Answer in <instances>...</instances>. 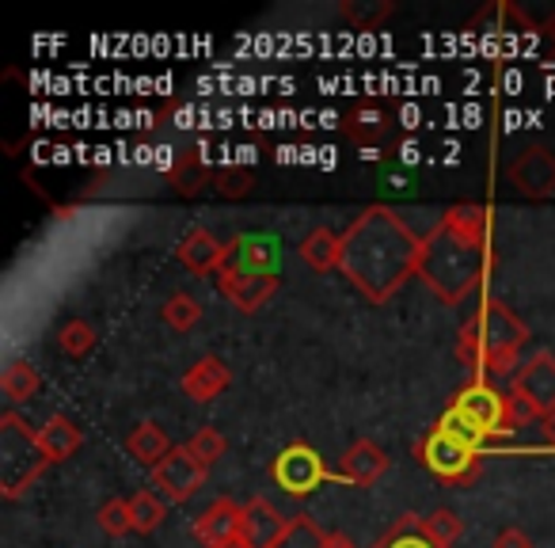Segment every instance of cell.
<instances>
[{
  "instance_id": "obj_3",
  "label": "cell",
  "mask_w": 555,
  "mask_h": 548,
  "mask_svg": "<svg viewBox=\"0 0 555 548\" xmlns=\"http://www.w3.org/2000/svg\"><path fill=\"white\" fill-rule=\"evenodd\" d=\"M525 343H529V324L517 313H509L499 297H483L479 313L456 335V355L476 370V378H483V370L506 378L517 366Z\"/></svg>"
},
{
  "instance_id": "obj_35",
  "label": "cell",
  "mask_w": 555,
  "mask_h": 548,
  "mask_svg": "<svg viewBox=\"0 0 555 548\" xmlns=\"http://www.w3.org/2000/svg\"><path fill=\"white\" fill-rule=\"evenodd\" d=\"M494 548H532L529 533H521L517 525H506V530H499V537H494Z\"/></svg>"
},
{
  "instance_id": "obj_19",
  "label": "cell",
  "mask_w": 555,
  "mask_h": 548,
  "mask_svg": "<svg viewBox=\"0 0 555 548\" xmlns=\"http://www.w3.org/2000/svg\"><path fill=\"white\" fill-rule=\"evenodd\" d=\"M80 442H85L80 426L73 423L69 416H62V411H57V416H50L47 423L39 426V446H42V454H47L50 464L69 461V457L80 449Z\"/></svg>"
},
{
  "instance_id": "obj_16",
  "label": "cell",
  "mask_w": 555,
  "mask_h": 548,
  "mask_svg": "<svg viewBox=\"0 0 555 548\" xmlns=\"http://www.w3.org/2000/svg\"><path fill=\"white\" fill-rule=\"evenodd\" d=\"M229 385H232V370L224 366V358H217V355L198 358V362L183 373V381H179V388H183L194 404L217 400Z\"/></svg>"
},
{
  "instance_id": "obj_30",
  "label": "cell",
  "mask_w": 555,
  "mask_h": 548,
  "mask_svg": "<svg viewBox=\"0 0 555 548\" xmlns=\"http://www.w3.org/2000/svg\"><path fill=\"white\" fill-rule=\"evenodd\" d=\"M95 328L88 324V320H80V317H73V320H65L62 328H57V347H62V355H69V358H85L88 351L95 347Z\"/></svg>"
},
{
  "instance_id": "obj_38",
  "label": "cell",
  "mask_w": 555,
  "mask_h": 548,
  "mask_svg": "<svg viewBox=\"0 0 555 548\" xmlns=\"http://www.w3.org/2000/svg\"><path fill=\"white\" fill-rule=\"evenodd\" d=\"M547 31H555V16H552V24H547Z\"/></svg>"
},
{
  "instance_id": "obj_37",
  "label": "cell",
  "mask_w": 555,
  "mask_h": 548,
  "mask_svg": "<svg viewBox=\"0 0 555 548\" xmlns=\"http://www.w3.org/2000/svg\"><path fill=\"white\" fill-rule=\"evenodd\" d=\"M332 548H358V545L347 537V533H332Z\"/></svg>"
},
{
  "instance_id": "obj_18",
  "label": "cell",
  "mask_w": 555,
  "mask_h": 548,
  "mask_svg": "<svg viewBox=\"0 0 555 548\" xmlns=\"http://www.w3.org/2000/svg\"><path fill=\"white\" fill-rule=\"evenodd\" d=\"M232 267L255 270V275H278L282 244L278 237H232Z\"/></svg>"
},
{
  "instance_id": "obj_31",
  "label": "cell",
  "mask_w": 555,
  "mask_h": 548,
  "mask_svg": "<svg viewBox=\"0 0 555 548\" xmlns=\"http://www.w3.org/2000/svg\"><path fill=\"white\" fill-rule=\"evenodd\" d=\"M186 449H191L206 469H214V464L229 454V438H224L217 426H198V431L191 434V442H186Z\"/></svg>"
},
{
  "instance_id": "obj_7",
  "label": "cell",
  "mask_w": 555,
  "mask_h": 548,
  "mask_svg": "<svg viewBox=\"0 0 555 548\" xmlns=\"http://www.w3.org/2000/svg\"><path fill=\"white\" fill-rule=\"evenodd\" d=\"M270 480L286 495H294V499H305V495L317 492L324 480H332V472H327L317 446H309V442H289V446L270 461Z\"/></svg>"
},
{
  "instance_id": "obj_6",
  "label": "cell",
  "mask_w": 555,
  "mask_h": 548,
  "mask_svg": "<svg viewBox=\"0 0 555 548\" xmlns=\"http://www.w3.org/2000/svg\"><path fill=\"white\" fill-rule=\"evenodd\" d=\"M415 457L423 469L434 472V476L449 480V484H468V480H476L479 461H483V449H472V446H464V442H456L453 434L430 426V431L418 438Z\"/></svg>"
},
{
  "instance_id": "obj_29",
  "label": "cell",
  "mask_w": 555,
  "mask_h": 548,
  "mask_svg": "<svg viewBox=\"0 0 555 548\" xmlns=\"http://www.w3.org/2000/svg\"><path fill=\"white\" fill-rule=\"evenodd\" d=\"M160 317L171 332H191V328L202 320V305L194 294H171L168 302L160 305Z\"/></svg>"
},
{
  "instance_id": "obj_36",
  "label": "cell",
  "mask_w": 555,
  "mask_h": 548,
  "mask_svg": "<svg viewBox=\"0 0 555 548\" xmlns=\"http://www.w3.org/2000/svg\"><path fill=\"white\" fill-rule=\"evenodd\" d=\"M540 434H544L547 446H555V411H552V416L540 419Z\"/></svg>"
},
{
  "instance_id": "obj_9",
  "label": "cell",
  "mask_w": 555,
  "mask_h": 548,
  "mask_svg": "<svg viewBox=\"0 0 555 548\" xmlns=\"http://www.w3.org/2000/svg\"><path fill=\"white\" fill-rule=\"evenodd\" d=\"M176 259L183 263V270H191L194 279L221 275L232 259V240H217L209 229L194 225V229H186L183 240L176 244Z\"/></svg>"
},
{
  "instance_id": "obj_34",
  "label": "cell",
  "mask_w": 555,
  "mask_h": 548,
  "mask_svg": "<svg viewBox=\"0 0 555 548\" xmlns=\"http://www.w3.org/2000/svg\"><path fill=\"white\" fill-rule=\"evenodd\" d=\"M95 522H100V530L107 533V537H122V533H133V518H130V499H107L100 507V514H95Z\"/></svg>"
},
{
  "instance_id": "obj_12",
  "label": "cell",
  "mask_w": 555,
  "mask_h": 548,
  "mask_svg": "<svg viewBox=\"0 0 555 548\" xmlns=\"http://www.w3.org/2000/svg\"><path fill=\"white\" fill-rule=\"evenodd\" d=\"M464 35H483V39H525V35H537V24L517 9L514 0H491L476 16L464 24Z\"/></svg>"
},
{
  "instance_id": "obj_23",
  "label": "cell",
  "mask_w": 555,
  "mask_h": 548,
  "mask_svg": "<svg viewBox=\"0 0 555 548\" xmlns=\"http://www.w3.org/2000/svg\"><path fill=\"white\" fill-rule=\"evenodd\" d=\"M42 388V378L39 370H35L31 362H24V358H16V362L4 366V373H0V393H4V400L16 408V404H27L35 400Z\"/></svg>"
},
{
  "instance_id": "obj_33",
  "label": "cell",
  "mask_w": 555,
  "mask_h": 548,
  "mask_svg": "<svg viewBox=\"0 0 555 548\" xmlns=\"http://www.w3.org/2000/svg\"><path fill=\"white\" fill-rule=\"evenodd\" d=\"M423 533L434 540V545H441V548H453L456 545V537L464 533V522L456 518V510H434V514H426L423 518Z\"/></svg>"
},
{
  "instance_id": "obj_25",
  "label": "cell",
  "mask_w": 555,
  "mask_h": 548,
  "mask_svg": "<svg viewBox=\"0 0 555 548\" xmlns=\"http://www.w3.org/2000/svg\"><path fill=\"white\" fill-rule=\"evenodd\" d=\"M339 16L354 31H377L392 16V0H339Z\"/></svg>"
},
{
  "instance_id": "obj_5",
  "label": "cell",
  "mask_w": 555,
  "mask_h": 548,
  "mask_svg": "<svg viewBox=\"0 0 555 548\" xmlns=\"http://www.w3.org/2000/svg\"><path fill=\"white\" fill-rule=\"evenodd\" d=\"M449 408H453L461 419H468L487 446H491L494 438H506V434L517 431L514 408H509V393H499V388L483 378H472L461 393H453Z\"/></svg>"
},
{
  "instance_id": "obj_11",
  "label": "cell",
  "mask_w": 555,
  "mask_h": 548,
  "mask_svg": "<svg viewBox=\"0 0 555 548\" xmlns=\"http://www.w3.org/2000/svg\"><path fill=\"white\" fill-rule=\"evenodd\" d=\"M509 393L521 396V400L537 411V419L552 416V411H555V355L537 351V355H532L529 362L517 370Z\"/></svg>"
},
{
  "instance_id": "obj_24",
  "label": "cell",
  "mask_w": 555,
  "mask_h": 548,
  "mask_svg": "<svg viewBox=\"0 0 555 548\" xmlns=\"http://www.w3.org/2000/svg\"><path fill=\"white\" fill-rule=\"evenodd\" d=\"M206 183H214V176H209L202 153H194V149L171 164V187H176V194H183V199H194Z\"/></svg>"
},
{
  "instance_id": "obj_13",
  "label": "cell",
  "mask_w": 555,
  "mask_h": 548,
  "mask_svg": "<svg viewBox=\"0 0 555 548\" xmlns=\"http://www.w3.org/2000/svg\"><path fill=\"white\" fill-rule=\"evenodd\" d=\"M509 183L532 202L552 199L555 194V153L547 145H529L514 164H509Z\"/></svg>"
},
{
  "instance_id": "obj_28",
  "label": "cell",
  "mask_w": 555,
  "mask_h": 548,
  "mask_svg": "<svg viewBox=\"0 0 555 548\" xmlns=\"http://www.w3.org/2000/svg\"><path fill=\"white\" fill-rule=\"evenodd\" d=\"M377 548H441V545H434V540L423 533V518L403 514L400 522L377 540Z\"/></svg>"
},
{
  "instance_id": "obj_2",
  "label": "cell",
  "mask_w": 555,
  "mask_h": 548,
  "mask_svg": "<svg viewBox=\"0 0 555 548\" xmlns=\"http://www.w3.org/2000/svg\"><path fill=\"white\" fill-rule=\"evenodd\" d=\"M494 209L479 202L449 206L430 232L423 237L415 279L438 297L441 305H464L479 290L491 270Z\"/></svg>"
},
{
  "instance_id": "obj_21",
  "label": "cell",
  "mask_w": 555,
  "mask_h": 548,
  "mask_svg": "<svg viewBox=\"0 0 555 548\" xmlns=\"http://www.w3.org/2000/svg\"><path fill=\"white\" fill-rule=\"evenodd\" d=\"M126 449H130V457L138 464H145V469H156V464H160L176 446L168 442V431H164L160 423L145 419V423H138L130 431V438H126Z\"/></svg>"
},
{
  "instance_id": "obj_1",
  "label": "cell",
  "mask_w": 555,
  "mask_h": 548,
  "mask_svg": "<svg viewBox=\"0 0 555 548\" xmlns=\"http://www.w3.org/2000/svg\"><path fill=\"white\" fill-rule=\"evenodd\" d=\"M418 255L423 237L392 206L377 202L343 229L339 275L370 305H388L418 275Z\"/></svg>"
},
{
  "instance_id": "obj_15",
  "label": "cell",
  "mask_w": 555,
  "mask_h": 548,
  "mask_svg": "<svg viewBox=\"0 0 555 548\" xmlns=\"http://www.w3.org/2000/svg\"><path fill=\"white\" fill-rule=\"evenodd\" d=\"M286 530H289V518L270 499H262V495H255L244 507V530H240L244 548H274Z\"/></svg>"
},
{
  "instance_id": "obj_32",
  "label": "cell",
  "mask_w": 555,
  "mask_h": 548,
  "mask_svg": "<svg viewBox=\"0 0 555 548\" xmlns=\"http://www.w3.org/2000/svg\"><path fill=\"white\" fill-rule=\"evenodd\" d=\"M214 187L224 199H247L255 191V171L244 168V164H224V168L214 171Z\"/></svg>"
},
{
  "instance_id": "obj_8",
  "label": "cell",
  "mask_w": 555,
  "mask_h": 548,
  "mask_svg": "<svg viewBox=\"0 0 555 548\" xmlns=\"http://www.w3.org/2000/svg\"><path fill=\"white\" fill-rule=\"evenodd\" d=\"M206 464L198 461V457L191 454L186 446H176L168 457H164L160 464L153 469V484H156V492L164 495L168 502H191L194 495H198V487L206 484Z\"/></svg>"
},
{
  "instance_id": "obj_26",
  "label": "cell",
  "mask_w": 555,
  "mask_h": 548,
  "mask_svg": "<svg viewBox=\"0 0 555 548\" xmlns=\"http://www.w3.org/2000/svg\"><path fill=\"white\" fill-rule=\"evenodd\" d=\"M130 518H133V533H153L168 518V499L160 492L141 487V492L130 495Z\"/></svg>"
},
{
  "instance_id": "obj_22",
  "label": "cell",
  "mask_w": 555,
  "mask_h": 548,
  "mask_svg": "<svg viewBox=\"0 0 555 548\" xmlns=\"http://www.w3.org/2000/svg\"><path fill=\"white\" fill-rule=\"evenodd\" d=\"M388 126H392L388 123V111L377 107V103H358L354 111L343 115V133L350 141H358V145H373L377 138H385Z\"/></svg>"
},
{
  "instance_id": "obj_4",
  "label": "cell",
  "mask_w": 555,
  "mask_h": 548,
  "mask_svg": "<svg viewBox=\"0 0 555 548\" xmlns=\"http://www.w3.org/2000/svg\"><path fill=\"white\" fill-rule=\"evenodd\" d=\"M47 454L39 446V431H31L16 408L0 416V495L16 502L47 469Z\"/></svg>"
},
{
  "instance_id": "obj_27",
  "label": "cell",
  "mask_w": 555,
  "mask_h": 548,
  "mask_svg": "<svg viewBox=\"0 0 555 548\" xmlns=\"http://www.w3.org/2000/svg\"><path fill=\"white\" fill-rule=\"evenodd\" d=\"M274 548H332V533H324L312 514H294L289 530L282 533Z\"/></svg>"
},
{
  "instance_id": "obj_14",
  "label": "cell",
  "mask_w": 555,
  "mask_h": 548,
  "mask_svg": "<svg viewBox=\"0 0 555 548\" xmlns=\"http://www.w3.org/2000/svg\"><path fill=\"white\" fill-rule=\"evenodd\" d=\"M244 530V507H236L232 499H214L198 518H194V537L206 548H221L240 540Z\"/></svg>"
},
{
  "instance_id": "obj_17",
  "label": "cell",
  "mask_w": 555,
  "mask_h": 548,
  "mask_svg": "<svg viewBox=\"0 0 555 548\" xmlns=\"http://www.w3.org/2000/svg\"><path fill=\"white\" fill-rule=\"evenodd\" d=\"M388 472V454L370 438H358L354 446L343 454V480L354 487H373Z\"/></svg>"
},
{
  "instance_id": "obj_20",
  "label": "cell",
  "mask_w": 555,
  "mask_h": 548,
  "mask_svg": "<svg viewBox=\"0 0 555 548\" xmlns=\"http://www.w3.org/2000/svg\"><path fill=\"white\" fill-rule=\"evenodd\" d=\"M339 247H343V232L327 229V225H317V229L301 240L297 255L305 259V267H312L317 275H327V270H339Z\"/></svg>"
},
{
  "instance_id": "obj_10",
  "label": "cell",
  "mask_w": 555,
  "mask_h": 548,
  "mask_svg": "<svg viewBox=\"0 0 555 548\" xmlns=\"http://www.w3.org/2000/svg\"><path fill=\"white\" fill-rule=\"evenodd\" d=\"M278 286H282L278 275H255V270L232 267V263L217 275V290H221L232 302V309H240V313H259L262 305L278 294Z\"/></svg>"
}]
</instances>
